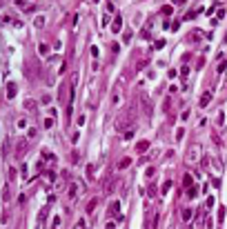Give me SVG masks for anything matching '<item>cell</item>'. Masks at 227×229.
<instances>
[{"label": "cell", "instance_id": "cell-1", "mask_svg": "<svg viewBox=\"0 0 227 229\" xmlns=\"http://www.w3.org/2000/svg\"><path fill=\"white\" fill-rule=\"evenodd\" d=\"M198 156H201V149L194 145V147H189V149H187V156H185V158H187V162H189V165H194V162L198 160Z\"/></svg>", "mask_w": 227, "mask_h": 229}, {"label": "cell", "instance_id": "cell-2", "mask_svg": "<svg viewBox=\"0 0 227 229\" xmlns=\"http://www.w3.org/2000/svg\"><path fill=\"white\" fill-rule=\"evenodd\" d=\"M16 91H18V85H16L14 80L7 82V98H16Z\"/></svg>", "mask_w": 227, "mask_h": 229}, {"label": "cell", "instance_id": "cell-3", "mask_svg": "<svg viewBox=\"0 0 227 229\" xmlns=\"http://www.w3.org/2000/svg\"><path fill=\"white\" fill-rule=\"evenodd\" d=\"M109 216H120V203L118 200H114L109 205Z\"/></svg>", "mask_w": 227, "mask_h": 229}, {"label": "cell", "instance_id": "cell-4", "mask_svg": "<svg viewBox=\"0 0 227 229\" xmlns=\"http://www.w3.org/2000/svg\"><path fill=\"white\" fill-rule=\"evenodd\" d=\"M120 98H122L120 85H116V89H114V98H111V102H114V105H118V102H120Z\"/></svg>", "mask_w": 227, "mask_h": 229}, {"label": "cell", "instance_id": "cell-5", "mask_svg": "<svg viewBox=\"0 0 227 229\" xmlns=\"http://www.w3.org/2000/svg\"><path fill=\"white\" fill-rule=\"evenodd\" d=\"M212 102V91H207V94H203V98H201V107H207Z\"/></svg>", "mask_w": 227, "mask_h": 229}, {"label": "cell", "instance_id": "cell-6", "mask_svg": "<svg viewBox=\"0 0 227 229\" xmlns=\"http://www.w3.org/2000/svg\"><path fill=\"white\" fill-rule=\"evenodd\" d=\"M96 205H98V198H91L89 203H87V214H91V211L96 209Z\"/></svg>", "mask_w": 227, "mask_h": 229}, {"label": "cell", "instance_id": "cell-7", "mask_svg": "<svg viewBox=\"0 0 227 229\" xmlns=\"http://www.w3.org/2000/svg\"><path fill=\"white\" fill-rule=\"evenodd\" d=\"M147 147H149V142H147V140H140V142L136 145V149H138V151H145Z\"/></svg>", "mask_w": 227, "mask_h": 229}, {"label": "cell", "instance_id": "cell-8", "mask_svg": "<svg viewBox=\"0 0 227 229\" xmlns=\"http://www.w3.org/2000/svg\"><path fill=\"white\" fill-rule=\"evenodd\" d=\"M78 196V185H71V189H69V198H76Z\"/></svg>", "mask_w": 227, "mask_h": 229}, {"label": "cell", "instance_id": "cell-9", "mask_svg": "<svg viewBox=\"0 0 227 229\" xmlns=\"http://www.w3.org/2000/svg\"><path fill=\"white\" fill-rule=\"evenodd\" d=\"M111 31H116V34L120 31V18H116V20H114V27H111Z\"/></svg>", "mask_w": 227, "mask_h": 229}, {"label": "cell", "instance_id": "cell-10", "mask_svg": "<svg viewBox=\"0 0 227 229\" xmlns=\"http://www.w3.org/2000/svg\"><path fill=\"white\" fill-rule=\"evenodd\" d=\"M129 165H131L129 158H122V160H120V169H125V167H129Z\"/></svg>", "mask_w": 227, "mask_h": 229}, {"label": "cell", "instance_id": "cell-11", "mask_svg": "<svg viewBox=\"0 0 227 229\" xmlns=\"http://www.w3.org/2000/svg\"><path fill=\"white\" fill-rule=\"evenodd\" d=\"M122 138H125V140H131V138H134V129L125 131V134H122Z\"/></svg>", "mask_w": 227, "mask_h": 229}, {"label": "cell", "instance_id": "cell-12", "mask_svg": "<svg viewBox=\"0 0 227 229\" xmlns=\"http://www.w3.org/2000/svg\"><path fill=\"white\" fill-rule=\"evenodd\" d=\"M45 25V16H38V18H36V27H42Z\"/></svg>", "mask_w": 227, "mask_h": 229}, {"label": "cell", "instance_id": "cell-13", "mask_svg": "<svg viewBox=\"0 0 227 229\" xmlns=\"http://www.w3.org/2000/svg\"><path fill=\"white\" fill-rule=\"evenodd\" d=\"M183 220H192V211H189V209L183 211Z\"/></svg>", "mask_w": 227, "mask_h": 229}, {"label": "cell", "instance_id": "cell-14", "mask_svg": "<svg viewBox=\"0 0 227 229\" xmlns=\"http://www.w3.org/2000/svg\"><path fill=\"white\" fill-rule=\"evenodd\" d=\"M172 11H174L172 7H163V14H165V16H172Z\"/></svg>", "mask_w": 227, "mask_h": 229}, {"label": "cell", "instance_id": "cell-15", "mask_svg": "<svg viewBox=\"0 0 227 229\" xmlns=\"http://www.w3.org/2000/svg\"><path fill=\"white\" fill-rule=\"evenodd\" d=\"M154 47H156V49H163V47H165V40H156V45H154Z\"/></svg>", "mask_w": 227, "mask_h": 229}, {"label": "cell", "instance_id": "cell-16", "mask_svg": "<svg viewBox=\"0 0 227 229\" xmlns=\"http://www.w3.org/2000/svg\"><path fill=\"white\" fill-rule=\"evenodd\" d=\"M183 182H185L187 187H192V176H185V180H183Z\"/></svg>", "mask_w": 227, "mask_h": 229}, {"label": "cell", "instance_id": "cell-17", "mask_svg": "<svg viewBox=\"0 0 227 229\" xmlns=\"http://www.w3.org/2000/svg\"><path fill=\"white\" fill-rule=\"evenodd\" d=\"M51 102V96H42V105H49Z\"/></svg>", "mask_w": 227, "mask_h": 229}, {"label": "cell", "instance_id": "cell-18", "mask_svg": "<svg viewBox=\"0 0 227 229\" xmlns=\"http://www.w3.org/2000/svg\"><path fill=\"white\" fill-rule=\"evenodd\" d=\"M122 38H125V42H129V40H131V31H125V36H122Z\"/></svg>", "mask_w": 227, "mask_h": 229}, {"label": "cell", "instance_id": "cell-19", "mask_svg": "<svg viewBox=\"0 0 227 229\" xmlns=\"http://www.w3.org/2000/svg\"><path fill=\"white\" fill-rule=\"evenodd\" d=\"M183 134H185V129H178V131H176V140H180Z\"/></svg>", "mask_w": 227, "mask_h": 229}]
</instances>
